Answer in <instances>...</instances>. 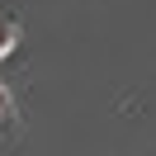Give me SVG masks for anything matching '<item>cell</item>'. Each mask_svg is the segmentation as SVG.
I'll list each match as a JSON object with an SVG mask.
<instances>
[{
  "label": "cell",
  "instance_id": "cell-1",
  "mask_svg": "<svg viewBox=\"0 0 156 156\" xmlns=\"http://www.w3.org/2000/svg\"><path fill=\"white\" fill-rule=\"evenodd\" d=\"M14 123H19V114H14V99H10V85L0 80V137H5V142H14Z\"/></svg>",
  "mask_w": 156,
  "mask_h": 156
},
{
  "label": "cell",
  "instance_id": "cell-2",
  "mask_svg": "<svg viewBox=\"0 0 156 156\" xmlns=\"http://www.w3.org/2000/svg\"><path fill=\"white\" fill-rule=\"evenodd\" d=\"M14 48H19V24L14 14H0V57H10Z\"/></svg>",
  "mask_w": 156,
  "mask_h": 156
}]
</instances>
